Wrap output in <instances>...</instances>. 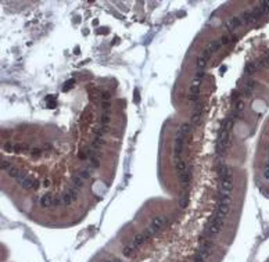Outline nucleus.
Masks as SVG:
<instances>
[{"instance_id":"f257e3e1","label":"nucleus","mask_w":269,"mask_h":262,"mask_svg":"<svg viewBox=\"0 0 269 262\" xmlns=\"http://www.w3.org/2000/svg\"><path fill=\"white\" fill-rule=\"evenodd\" d=\"M223 223H225V219L223 218H218V216H215V218L212 219L211 222L207 225V227L204 229V233H203V236L204 237H212V236H215V234L221 233V230L223 229Z\"/></svg>"},{"instance_id":"f03ea898","label":"nucleus","mask_w":269,"mask_h":262,"mask_svg":"<svg viewBox=\"0 0 269 262\" xmlns=\"http://www.w3.org/2000/svg\"><path fill=\"white\" fill-rule=\"evenodd\" d=\"M167 222H168V218H167V216H155V218L151 221V223L148 225L147 229L144 230L146 236L150 239V237H153L154 234H157L158 232L167 225Z\"/></svg>"},{"instance_id":"7ed1b4c3","label":"nucleus","mask_w":269,"mask_h":262,"mask_svg":"<svg viewBox=\"0 0 269 262\" xmlns=\"http://www.w3.org/2000/svg\"><path fill=\"white\" fill-rule=\"evenodd\" d=\"M211 56H212V53L208 50V49H205V50L198 56V58H197V69L198 71H204L205 65H207L208 60L211 58Z\"/></svg>"},{"instance_id":"20e7f679","label":"nucleus","mask_w":269,"mask_h":262,"mask_svg":"<svg viewBox=\"0 0 269 262\" xmlns=\"http://www.w3.org/2000/svg\"><path fill=\"white\" fill-rule=\"evenodd\" d=\"M200 86H201V81L194 78L193 83H191V86H190V93H189V99H190V101H197L198 100V96H200Z\"/></svg>"},{"instance_id":"39448f33","label":"nucleus","mask_w":269,"mask_h":262,"mask_svg":"<svg viewBox=\"0 0 269 262\" xmlns=\"http://www.w3.org/2000/svg\"><path fill=\"white\" fill-rule=\"evenodd\" d=\"M233 180L232 178H228V179H222L221 180V186H219V190H221V194H230L233 191Z\"/></svg>"},{"instance_id":"423d86ee","label":"nucleus","mask_w":269,"mask_h":262,"mask_svg":"<svg viewBox=\"0 0 269 262\" xmlns=\"http://www.w3.org/2000/svg\"><path fill=\"white\" fill-rule=\"evenodd\" d=\"M203 112H204V107H203V104H197V105H196L193 114H191V118H190L193 125H200L201 118H203Z\"/></svg>"},{"instance_id":"0eeeda50","label":"nucleus","mask_w":269,"mask_h":262,"mask_svg":"<svg viewBox=\"0 0 269 262\" xmlns=\"http://www.w3.org/2000/svg\"><path fill=\"white\" fill-rule=\"evenodd\" d=\"M8 176L10 178H14V179H17L20 183H21L22 180L26 178V173L22 171V169L17 168V166H11L10 171H8Z\"/></svg>"},{"instance_id":"6e6552de","label":"nucleus","mask_w":269,"mask_h":262,"mask_svg":"<svg viewBox=\"0 0 269 262\" xmlns=\"http://www.w3.org/2000/svg\"><path fill=\"white\" fill-rule=\"evenodd\" d=\"M241 24H243V21H241V18L240 15L239 17H232L229 20V21H226L225 22V28L229 31V32H233L234 29L237 28V26H240Z\"/></svg>"},{"instance_id":"1a4fd4ad","label":"nucleus","mask_w":269,"mask_h":262,"mask_svg":"<svg viewBox=\"0 0 269 262\" xmlns=\"http://www.w3.org/2000/svg\"><path fill=\"white\" fill-rule=\"evenodd\" d=\"M191 130V125L190 123H183V125L179 126V129L176 132V137L175 139H180V140H185L187 137V135L190 133Z\"/></svg>"},{"instance_id":"9d476101","label":"nucleus","mask_w":269,"mask_h":262,"mask_svg":"<svg viewBox=\"0 0 269 262\" xmlns=\"http://www.w3.org/2000/svg\"><path fill=\"white\" fill-rule=\"evenodd\" d=\"M21 186L24 187V189H38V186H39V182L35 179V178H32V176H26L25 179L21 182Z\"/></svg>"},{"instance_id":"9b49d317","label":"nucleus","mask_w":269,"mask_h":262,"mask_svg":"<svg viewBox=\"0 0 269 262\" xmlns=\"http://www.w3.org/2000/svg\"><path fill=\"white\" fill-rule=\"evenodd\" d=\"M147 240H148V237L146 236V233H144V232H142V233H137L136 236L133 237V240L130 241V243H132V244L135 245L136 248H139V247H142V245H143Z\"/></svg>"},{"instance_id":"f8f14e48","label":"nucleus","mask_w":269,"mask_h":262,"mask_svg":"<svg viewBox=\"0 0 269 262\" xmlns=\"http://www.w3.org/2000/svg\"><path fill=\"white\" fill-rule=\"evenodd\" d=\"M218 173L221 180L222 179H228V178H232V172H230V168L226 164H219L218 165Z\"/></svg>"},{"instance_id":"ddd939ff","label":"nucleus","mask_w":269,"mask_h":262,"mask_svg":"<svg viewBox=\"0 0 269 262\" xmlns=\"http://www.w3.org/2000/svg\"><path fill=\"white\" fill-rule=\"evenodd\" d=\"M39 203H40V205H42L43 208H49V207L53 208L54 196H51V194H44V196H42V198H40Z\"/></svg>"},{"instance_id":"4468645a","label":"nucleus","mask_w":269,"mask_h":262,"mask_svg":"<svg viewBox=\"0 0 269 262\" xmlns=\"http://www.w3.org/2000/svg\"><path fill=\"white\" fill-rule=\"evenodd\" d=\"M137 251V248L135 247V245L132 244V243H129V244H126L125 247H124V250H122V252H124V255L125 257H128V258H132V257H135V254H136Z\"/></svg>"},{"instance_id":"2eb2a0df","label":"nucleus","mask_w":269,"mask_h":262,"mask_svg":"<svg viewBox=\"0 0 269 262\" xmlns=\"http://www.w3.org/2000/svg\"><path fill=\"white\" fill-rule=\"evenodd\" d=\"M255 81H248L247 83H246V87H244L243 90V97H248V96H251L252 93V90H254L255 87Z\"/></svg>"},{"instance_id":"dca6fc26","label":"nucleus","mask_w":269,"mask_h":262,"mask_svg":"<svg viewBox=\"0 0 269 262\" xmlns=\"http://www.w3.org/2000/svg\"><path fill=\"white\" fill-rule=\"evenodd\" d=\"M179 176H180V183L186 187L187 184L190 183V179H191V171H190V168L187 169L186 172H183L182 175H179Z\"/></svg>"},{"instance_id":"f3484780","label":"nucleus","mask_w":269,"mask_h":262,"mask_svg":"<svg viewBox=\"0 0 269 262\" xmlns=\"http://www.w3.org/2000/svg\"><path fill=\"white\" fill-rule=\"evenodd\" d=\"M243 111H244V101L243 100H237L236 105H234L233 117H234V118H236V117H239V115H240Z\"/></svg>"},{"instance_id":"a211bd4d","label":"nucleus","mask_w":269,"mask_h":262,"mask_svg":"<svg viewBox=\"0 0 269 262\" xmlns=\"http://www.w3.org/2000/svg\"><path fill=\"white\" fill-rule=\"evenodd\" d=\"M175 168H176V172L179 173V175H182L183 172H186L187 169V166H186V164H185V162L182 161V160H179V161H176L175 162Z\"/></svg>"},{"instance_id":"6ab92c4d","label":"nucleus","mask_w":269,"mask_h":262,"mask_svg":"<svg viewBox=\"0 0 269 262\" xmlns=\"http://www.w3.org/2000/svg\"><path fill=\"white\" fill-rule=\"evenodd\" d=\"M221 46H222L221 40H214V42H211V43L208 44V47H207V49H208V50L211 51L212 54H214L215 51H218L219 49H221Z\"/></svg>"},{"instance_id":"aec40b11","label":"nucleus","mask_w":269,"mask_h":262,"mask_svg":"<svg viewBox=\"0 0 269 262\" xmlns=\"http://www.w3.org/2000/svg\"><path fill=\"white\" fill-rule=\"evenodd\" d=\"M71 182H72V184H74V186L72 187H75V189H81V187L83 186V179L82 178H79L78 175H74L71 178Z\"/></svg>"},{"instance_id":"412c9836","label":"nucleus","mask_w":269,"mask_h":262,"mask_svg":"<svg viewBox=\"0 0 269 262\" xmlns=\"http://www.w3.org/2000/svg\"><path fill=\"white\" fill-rule=\"evenodd\" d=\"M110 121H111V115H110V112L104 111L103 114H101V117H100L101 125H108V123H110Z\"/></svg>"},{"instance_id":"4be33fe9","label":"nucleus","mask_w":269,"mask_h":262,"mask_svg":"<svg viewBox=\"0 0 269 262\" xmlns=\"http://www.w3.org/2000/svg\"><path fill=\"white\" fill-rule=\"evenodd\" d=\"M257 68H259L257 62H248V65L246 67V74L251 75V74H254V72L257 71Z\"/></svg>"},{"instance_id":"5701e85b","label":"nucleus","mask_w":269,"mask_h":262,"mask_svg":"<svg viewBox=\"0 0 269 262\" xmlns=\"http://www.w3.org/2000/svg\"><path fill=\"white\" fill-rule=\"evenodd\" d=\"M187 204H189V194H183L182 197H180V200H179V207L180 208H186L187 207Z\"/></svg>"},{"instance_id":"b1692460","label":"nucleus","mask_w":269,"mask_h":262,"mask_svg":"<svg viewBox=\"0 0 269 262\" xmlns=\"http://www.w3.org/2000/svg\"><path fill=\"white\" fill-rule=\"evenodd\" d=\"M78 176L79 178H82L83 180L89 179L90 176H92V171H90V169H82V171H79L78 172Z\"/></svg>"},{"instance_id":"393cba45","label":"nucleus","mask_w":269,"mask_h":262,"mask_svg":"<svg viewBox=\"0 0 269 262\" xmlns=\"http://www.w3.org/2000/svg\"><path fill=\"white\" fill-rule=\"evenodd\" d=\"M90 166H92L93 169L99 168V166H100V161H99L96 157H92L90 158Z\"/></svg>"},{"instance_id":"a878e982","label":"nucleus","mask_w":269,"mask_h":262,"mask_svg":"<svg viewBox=\"0 0 269 262\" xmlns=\"http://www.w3.org/2000/svg\"><path fill=\"white\" fill-rule=\"evenodd\" d=\"M61 205H64V201H63V197H54L53 208H56V207H61Z\"/></svg>"},{"instance_id":"bb28decb","label":"nucleus","mask_w":269,"mask_h":262,"mask_svg":"<svg viewBox=\"0 0 269 262\" xmlns=\"http://www.w3.org/2000/svg\"><path fill=\"white\" fill-rule=\"evenodd\" d=\"M0 168H2V171H10V168H11V165H10V162L8 161H6V160H3L2 161V165H0Z\"/></svg>"},{"instance_id":"cd10ccee","label":"nucleus","mask_w":269,"mask_h":262,"mask_svg":"<svg viewBox=\"0 0 269 262\" xmlns=\"http://www.w3.org/2000/svg\"><path fill=\"white\" fill-rule=\"evenodd\" d=\"M103 144H104V140H101V137H96V140L93 142V147L99 148L100 146H103Z\"/></svg>"},{"instance_id":"c85d7f7f","label":"nucleus","mask_w":269,"mask_h":262,"mask_svg":"<svg viewBox=\"0 0 269 262\" xmlns=\"http://www.w3.org/2000/svg\"><path fill=\"white\" fill-rule=\"evenodd\" d=\"M110 93H108V92H103V93H101V99H103V100L104 101H108L110 100Z\"/></svg>"},{"instance_id":"c756f323","label":"nucleus","mask_w":269,"mask_h":262,"mask_svg":"<svg viewBox=\"0 0 269 262\" xmlns=\"http://www.w3.org/2000/svg\"><path fill=\"white\" fill-rule=\"evenodd\" d=\"M101 108H103V111H108V110H110V103H108V101H103Z\"/></svg>"},{"instance_id":"7c9ffc66","label":"nucleus","mask_w":269,"mask_h":262,"mask_svg":"<svg viewBox=\"0 0 269 262\" xmlns=\"http://www.w3.org/2000/svg\"><path fill=\"white\" fill-rule=\"evenodd\" d=\"M194 78H196V79H200V81H201V79L204 78V71H197V74H196V76H194Z\"/></svg>"},{"instance_id":"2f4dec72","label":"nucleus","mask_w":269,"mask_h":262,"mask_svg":"<svg viewBox=\"0 0 269 262\" xmlns=\"http://www.w3.org/2000/svg\"><path fill=\"white\" fill-rule=\"evenodd\" d=\"M264 176H265L266 179L269 180V162H268V164H266V165H265V173H264Z\"/></svg>"},{"instance_id":"473e14b6","label":"nucleus","mask_w":269,"mask_h":262,"mask_svg":"<svg viewBox=\"0 0 269 262\" xmlns=\"http://www.w3.org/2000/svg\"><path fill=\"white\" fill-rule=\"evenodd\" d=\"M114 262H121V261H119V259H115V261H114Z\"/></svg>"},{"instance_id":"72a5a7b5","label":"nucleus","mask_w":269,"mask_h":262,"mask_svg":"<svg viewBox=\"0 0 269 262\" xmlns=\"http://www.w3.org/2000/svg\"><path fill=\"white\" fill-rule=\"evenodd\" d=\"M268 151H269V146H268Z\"/></svg>"}]
</instances>
